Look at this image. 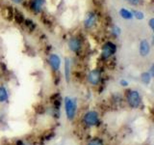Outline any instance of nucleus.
I'll use <instances>...</instances> for the list:
<instances>
[{"label": "nucleus", "mask_w": 154, "mask_h": 145, "mask_svg": "<svg viewBox=\"0 0 154 145\" xmlns=\"http://www.w3.org/2000/svg\"><path fill=\"white\" fill-rule=\"evenodd\" d=\"M127 102L133 108H138L142 104V97L137 90H130L127 94Z\"/></svg>", "instance_id": "f03ea898"}, {"label": "nucleus", "mask_w": 154, "mask_h": 145, "mask_svg": "<svg viewBox=\"0 0 154 145\" xmlns=\"http://www.w3.org/2000/svg\"><path fill=\"white\" fill-rule=\"evenodd\" d=\"M8 100V92L4 86H0V103H4Z\"/></svg>", "instance_id": "4468645a"}, {"label": "nucleus", "mask_w": 154, "mask_h": 145, "mask_svg": "<svg viewBox=\"0 0 154 145\" xmlns=\"http://www.w3.org/2000/svg\"><path fill=\"white\" fill-rule=\"evenodd\" d=\"M67 45H69V48L73 52V53H78L81 48H82V44H81V41L79 38L77 37H72L69 39V43H67Z\"/></svg>", "instance_id": "423d86ee"}, {"label": "nucleus", "mask_w": 154, "mask_h": 145, "mask_svg": "<svg viewBox=\"0 0 154 145\" xmlns=\"http://www.w3.org/2000/svg\"><path fill=\"white\" fill-rule=\"evenodd\" d=\"M70 59L69 58H66L65 59V77H66V82H69V76H70Z\"/></svg>", "instance_id": "f8f14e48"}, {"label": "nucleus", "mask_w": 154, "mask_h": 145, "mask_svg": "<svg viewBox=\"0 0 154 145\" xmlns=\"http://www.w3.org/2000/svg\"><path fill=\"white\" fill-rule=\"evenodd\" d=\"M119 14L120 18H123V19H126V21H130V19L134 18V17H133V12L130 11V10H128V9H126V8L119 9Z\"/></svg>", "instance_id": "9b49d317"}, {"label": "nucleus", "mask_w": 154, "mask_h": 145, "mask_svg": "<svg viewBox=\"0 0 154 145\" xmlns=\"http://www.w3.org/2000/svg\"><path fill=\"white\" fill-rule=\"evenodd\" d=\"M95 22H96L95 14L93 12H89L86 14V17L84 18V26L87 29H91V28H93V26L95 24Z\"/></svg>", "instance_id": "1a4fd4ad"}, {"label": "nucleus", "mask_w": 154, "mask_h": 145, "mask_svg": "<svg viewBox=\"0 0 154 145\" xmlns=\"http://www.w3.org/2000/svg\"><path fill=\"white\" fill-rule=\"evenodd\" d=\"M150 50H151V45L149 44L147 40H142L140 42L139 52H140V54H141V56L143 57L148 56L149 53H150Z\"/></svg>", "instance_id": "6e6552de"}, {"label": "nucleus", "mask_w": 154, "mask_h": 145, "mask_svg": "<svg viewBox=\"0 0 154 145\" xmlns=\"http://www.w3.org/2000/svg\"><path fill=\"white\" fill-rule=\"evenodd\" d=\"M48 64H49L50 68L52 69V71L57 72L60 69L61 67V58L60 56L56 54V53H52L49 56H48Z\"/></svg>", "instance_id": "39448f33"}, {"label": "nucleus", "mask_w": 154, "mask_h": 145, "mask_svg": "<svg viewBox=\"0 0 154 145\" xmlns=\"http://www.w3.org/2000/svg\"><path fill=\"white\" fill-rule=\"evenodd\" d=\"M127 1H129V0H127Z\"/></svg>", "instance_id": "4be33fe9"}, {"label": "nucleus", "mask_w": 154, "mask_h": 145, "mask_svg": "<svg viewBox=\"0 0 154 145\" xmlns=\"http://www.w3.org/2000/svg\"><path fill=\"white\" fill-rule=\"evenodd\" d=\"M133 17L136 19H138V21H143L144 18V14L143 12L140 11V10H136V11L133 12Z\"/></svg>", "instance_id": "2eb2a0df"}, {"label": "nucleus", "mask_w": 154, "mask_h": 145, "mask_svg": "<svg viewBox=\"0 0 154 145\" xmlns=\"http://www.w3.org/2000/svg\"><path fill=\"white\" fill-rule=\"evenodd\" d=\"M141 1L142 0H129L130 4H132V5H139L141 3Z\"/></svg>", "instance_id": "aec40b11"}, {"label": "nucleus", "mask_w": 154, "mask_h": 145, "mask_svg": "<svg viewBox=\"0 0 154 145\" xmlns=\"http://www.w3.org/2000/svg\"><path fill=\"white\" fill-rule=\"evenodd\" d=\"M151 79H152V76H151L150 74H149V72H143V74L141 75V79L143 81V83H144V84H149V83H150Z\"/></svg>", "instance_id": "ddd939ff"}, {"label": "nucleus", "mask_w": 154, "mask_h": 145, "mask_svg": "<svg viewBox=\"0 0 154 145\" xmlns=\"http://www.w3.org/2000/svg\"><path fill=\"white\" fill-rule=\"evenodd\" d=\"M119 84L122 85V87H126V86H128V85H129L128 81H127L126 79H120V81H119Z\"/></svg>", "instance_id": "6ab92c4d"}, {"label": "nucleus", "mask_w": 154, "mask_h": 145, "mask_svg": "<svg viewBox=\"0 0 154 145\" xmlns=\"http://www.w3.org/2000/svg\"><path fill=\"white\" fill-rule=\"evenodd\" d=\"M111 31H112V34L116 38L120 36V34H122V29H120L118 25H114L112 27V29H111Z\"/></svg>", "instance_id": "dca6fc26"}, {"label": "nucleus", "mask_w": 154, "mask_h": 145, "mask_svg": "<svg viewBox=\"0 0 154 145\" xmlns=\"http://www.w3.org/2000/svg\"><path fill=\"white\" fill-rule=\"evenodd\" d=\"M101 79V72L99 70H91L88 75V81L91 85H97Z\"/></svg>", "instance_id": "0eeeda50"}, {"label": "nucleus", "mask_w": 154, "mask_h": 145, "mask_svg": "<svg viewBox=\"0 0 154 145\" xmlns=\"http://www.w3.org/2000/svg\"><path fill=\"white\" fill-rule=\"evenodd\" d=\"M65 110L66 117L69 120H73L76 113V102L70 97H66L65 100Z\"/></svg>", "instance_id": "f257e3e1"}, {"label": "nucleus", "mask_w": 154, "mask_h": 145, "mask_svg": "<svg viewBox=\"0 0 154 145\" xmlns=\"http://www.w3.org/2000/svg\"><path fill=\"white\" fill-rule=\"evenodd\" d=\"M11 1L13 3H14V4H21L24 1V0H11Z\"/></svg>", "instance_id": "412c9836"}, {"label": "nucleus", "mask_w": 154, "mask_h": 145, "mask_svg": "<svg viewBox=\"0 0 154 145\" xmlns=\"http://www.w3.org/2000/svg\"><path fill=\"white\" fill-rule=\"evenodd\" d=\"M83 120L87 126H91H91H95L98 123V114L96 111L94 110L88 111V112H86L84 114Z\"/></svg>", "instance_id": "20e7f679"}, {"label": "nucleus", "mask_w": 154, "mask_h": 145, "mask_svg": "<svg viewBox=\"0 0 154 145\" xmlns=\"http://www.w3.org/2000/svg\"><path fill=\"white\" fill-rule=\"evenodd\" d=\"M88 145H104L103 144V141L101 139L99 138H93V139H91Z\"/></svg>", "instance_id": "f3484780"}, {"label": "nucleus", "mask_w": 154, "mask_h": 145, "mask_svg": "<svg viewBox=\"0 0 154 145\" xmlns=\"http://www.w3.org/2000/svg\"><path fill=\"white\" fill-rule=\"evenodd\" d=\"M43 4H45V0H31L30 1V8L33 12L40 13L42 9Z\"/></svg>", "instance_id": "9d476101"}, {"label": "nucleus", "mask_w": 154, "mask_h": 145, "mask_svg": "<svg viewBox=\"0 0 154 145\" xmlns=\"http://www.w3.org/2000/svg\"><path fill=\"white\" fill-rule=\"evenodd\" d=\"M116 52H117V45L111 41L106 42L101 48V56L105 59H108L111 56H113Z\"/></svg>", "instance_id": "7ed1b4c3"}, {"label": "nucleus", "mask_w": 154, "mask_h": 145, "mask_svg": "<svg viewBox=\"0 0 154 145\" xmlns=\"http://www.w3.org/2000/svg\"><path fill=\"white\" fill-rule=\"evenodd\" d=\"M148 26H149V28H150V30H151V31L154 30V18H151L148 21Z\"/></svg>", "instance_id": "a211bd4d"}]
</instances>
